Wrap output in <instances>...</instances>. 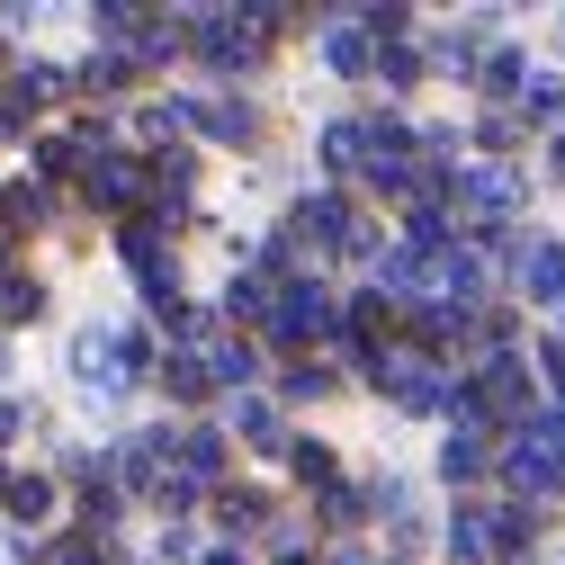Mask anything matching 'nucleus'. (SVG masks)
Instances as JSON below:
<instances>
[{"label": "nucleus", "mask_w": 565, "mask_h": 565, "mask_svg": "<svg viewBox=\"0 0 565 565\" xmlns=\"http://www.w3.org/2000/svg\"><path fill=\"white\" fill-rule=\"evenodd\" d=\"M512 476H521V484H556V476H565V431H556V422H539V431L512 449Z\"/></svg>", "instance_id": "1"}, {"label": "nucleus", "mask_w": 565, "mask_h": 565, "mask_svg": "<svg viewBox=\"0 0 565 565\" xmlns=\"http://www.w3.org/2000/svg\"><path fill=\"white\" fill-rule=\"evenodd\" d=\"M323 323H332V315H323V297H315V288H297L288 306H278V341H315Z\"/></svg>", "instance_id": "2"}, {"label": "nucleus", "mask_w": 565, "mask_h": 565, "mask_svg": "<svg viewBox=\"0 0 565 565\" xmlns=\"http://www.w3.org/2000/svg\"><path fill=\"white\" fill-rule=\"evenodd\" d=\"M530 288H539V297L565 288V252H539V260H530Z\"/></svg>", "instance_id": "3"}]
</instances>
